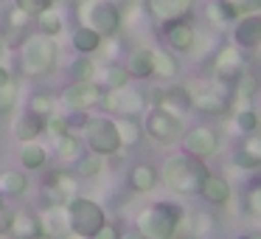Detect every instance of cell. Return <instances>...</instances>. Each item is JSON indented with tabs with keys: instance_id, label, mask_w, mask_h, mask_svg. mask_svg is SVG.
<instances>
[{
	"instance_id": "cell-27",
	"label": "cell",
	"mask_w": 261,
	"mask_h": 239,
	"mask_svg": "<svg viewBox=\"0 0 261 239\" xmlns=\"http://www.w3.org/2000/svg\"><path fill=\"white\" fill-rule=\"evenodd\" d=\"M17 158H20V166L25 172H40L48 166V149L40 141H29V144H20Z\"/></svg>"
},
{
	"instance_id": "cell-37",
	"label": "cell",
	"mask_w": 261,
	"mask_h": 239,
	"mask_svg": "<svg viewBox=\"0 0 261 239\" xmlns=\"http://www.w3.org/2000/svg\"><path fill=\"white\" fill-rule=\"evenodd\" d=\"M20 104V87L17 82H9L6 87H0V115H12Z\"/></svg>"
},
{
	"instance_id": "cell-20",
	"label": "cell",
	"mask_w": 261,
	"mask_h": 239,
	"mask_svg": "<svg viewBox=\"0 0 261 239\" xmlns=\"http://www.w3.org/2000/svg\"><path fill=\"white\" fill-rule=\"evenodd\" d=\"M42 132H45V118L37 115V113H31V110L20 113L17 118H14V124H12V135H14V141H20V144L37 141Z\"/></svg>"
},
{
	"instance_id": "cell-26",
	"label": "cell",
	"mask_w": 261,
	"mask_h": 239,
	"mask_svg": "<svg viewBox=\"0 0 261 239\" xmlns=\"http://www.w3.org/2000/svg\"><path fill=\"white\" fill-rule=\"evenodd\" d=\"M96 79H98V85L104 87V90H118V87H126L132 82V76H129V70H126V65H121V62H107L101 70L96 74Z\"/></svg>"
},
{
	"instance_id": "cell-33",
	"label": "cell",
	"mask_w": 261,
	"mask_h": 239,
	"mask_svg": "<svg viewBox=\"0 0 261 239\" xmlns=\"http://www.w3.org/2000/svg\"><path fill=\"white\" fill-rule=\"evenodd\" d=\"M37 31H40V34H45V37H54V40H57V37L65 31V20H62V14H59L57 9H48V12L37 14Z\"/></svg>"
},
{
	"instance_id": "cell-52",
	"label": "cell",
	"mask_w": 261,
	"mask_h": 239,
	"mask_svg": "<svg viewBox=\"0 0 261 239\" xmlns=\"http://www.w3.org/2000/svg\"><path fill=\"white\" fill-rule=\"evenodd\" d=\"M3 26H6V12L0 9V29H3Z\"/></svg>"
},
{
	"instance_id": "cell-7",
	"label": "cell",
	"mask_w": 261,
	"mask_h": 239,
	"mask_svg": "<svg viewBox=\"0 0 261 239\" xmlns=\"http://www.w3.org/2000/svg\"><path fill=\"white\" fill-rule=\"evenodd\" d=\"M101 107L107 113H115L118 118H141L149 110V102L143 90L126 85V87H118V90H104Z\"/></svg>"
},
{
	"instance_id": "cell-12",
	"label": "cell",
	"mask_w": 261,
	"mask_h": 239,
	"mask_svg": "<svg viewBox=\"0 0 261 239\" xmlns=\"http://www.w3.org/2000/svg\"><path fill=\"white\" fill-rule=\"evenodd\" d=\"M160 37H163V42L169 45V51H174V54H191L194 48H197V40H199L197 29H194L186 17L160 23Z\"/></svg>"
},
{
	"instance_id": "cell-17",
	"label": "cell",
	"mask_w": 261,
	"mask_h": 239,
	"mask_svg": "<svg viewBox=\"0 0 261 239\" xmlns=\"http://www.w3.org/2000/svg\"><path fill=\"white\" fill-rule=\"evenodd\" d=\"M199 197H202L208 205L222 208V205L230 203L233 188H230V183H227L225 175H211V172H208V177H205L202 186H199Z\"/></svg>"
},
{
	"instance_id": "cell-6",
	"label": "cell",
	"mask_w": 261,
	"mask_h": 239,
	"mask_svg": "<svg viewBox=\"0 0 261 239\" xmlns=\"http://www.w3.org/2000/svg\"><path fill=\"white\" fill-rule=\"evenodd\" d=\"M85 26H90V29H96L98 34L104 37V40H110V37H115L121 31V26H124V9L115 3V0H90V3H85Z\"/></svg>"
},
{
	"instance_id": "cell-47",
	"label": "cell",
	"mask_w": 261,
	"mask_h": 239,
	"mask_svg": "<svg viewBox=\"0 0 261 239\" xmlns=\"http://www.w3.org/2000/svg\"><path fill=\"white\" fill-rule=\"evenodd\" d=\"M233 6H236V12L242 14H258L261 12V0H230Z\"/></svg>"
},
{
	"instance_id": "cell-31",
	"label": "cell",
	"mask_w": 261,
	"mask_h": 239,
	"mask_svg": "<svg viewBox=\"0 0 261 239\" xmlns=\"http://www.w3.org/2000/svg\"><path fill=\"white\" fill-rule=\"evenodd\" d=\"M96 74H98L96 59L85 57V54H79V57L68 65V79L70 82H96Z\"/></svg>"
},
{
	"instance_id": "cell-51",
	"label": "cell",
	"mask_w": 261,
	"mask_h": 239,
	"mask_svg": "<svg viewBox=\"0 0 261 239\" xmlns=\"http://www.w3.org/2000/svg\"><path fill=\"white\" fill-rule=\"evenodd\" d=\"M85 3H90V0H70V6H79V9L85 6Z\"/></svg>"
},
{
	"instance_id": "cell-8",
	"label": "cell",
	"mask_w": 261,
	"mask_h": 239,
	"mask_svg": "<svg viewBox=\"0 0 261 239\" xmlns=\"http://www.w3.org/2000/svg\"><path fill=\"white\" fill-rule=\"evenodd\" d=\"M143 132L158 144H174L182 135V118L163 107H149L143 113Z\"/></svg>"
},
{
	"instance_id": "cell-34",
	"label": "cell",
	"mask_w": 261,
	"mask_h": 239,
	"mask_svg": "<svg viewBox=\"0 0 261 239\" xmlns=\"http://www.w3.org/2000/svg\"><path fill=\"white\" fill-rule=\"evenodd\" d=\"M233 127H236L242 135H253V132H258L261 127V115L255 113L253 107H242L233 113Z\"/></svg>"
},
{
	"instance_id": "cell-9",
	"label": "cell",
	"mask_w": 261,
	"mask_h": 239,
	"mask_svg": "<svg viewBox=\"0 0 261 239\" xmlns=\"http://www.w3.org/2000/svg\"><path fill=\"white\" fill-rule=\"evenodd\" d=\"M191 104L197 113L222 118V115L230 113V93H225L222 85H216V82H199L191 87Z\"/></svg>"
},
{
	"instance_id": "cell-13",
	"label": "cell",
	"mask_w": 261,
	"mask_h": 239,
	"mask_svg": "<svg viewBox=\"0 0 261 239\" xmlns=\"http://www.w3.org/2000/svg\"><path fill=\"white\" fill-rule=\"evenodd\" d=\"M233 45L242 51H258L261 48V12L244 14L233 23Z\"/></svg>"
},
{
	"instance_id": "cell-28",
	"label": "cell",
	"mask_w": 261,
	"mask_h": 239,
	"mask_svg": "<svg viewBox=\"0 0 261 239\" xmlns=\"http://www.w3.org/2000/svg\"><path fill=\"white\" fill-rule=\"evenodd\" d=\"M31 180H29V172H20V169H6L0 175V192L6 197H23L29 192Z\"/></svg>"
},
{
	"instance_id": "cell-32",
	"label": "cell",
	"mask_w": 261,
	"mask_h": 239,
	"mask_svg": "<svg viewBox=\"0 0 261 239\" xmlns=\"http://www.w3.org/2000/svg\"><path fill=\"white\" fill-rule=\"evenodd\" d=\"M177 74H180V62L171 57V51L154 48V79H177Z\"/></svg>"
},
{
	"instance_id": "cell-38",
	"label": "cell",
	"mask_w": 261,
	"mask_h": 239,
	"mask_svg": "<svg viewBox=\"0 0 261 239\" xmlns=\"http://www.w3.org/2000/svg\"><path fill=\"white\" fill-rule=\"evenodd\" d=\"M216 233V220L211 214H197L191 222V236L194 239H214Z\"/></svg>"
},
{
	"instance_id": "cell-49",
	"label": "cell",
	"mask_w": 261,
	"mask_h": 239,
	"mask_svg": "<svg viewBox=\"0 0 261 239\" xmlns=\"http://www.w3.org/2000/svg\"><path fill=\"white\" fill-rule=\"evenodd\" d=\"M121 239H146V236H143V233L138 231V228H129V231L121 233Z\"/></svg>"
},
{
	"instance_id": "cell-3",
	"label": "cell",
	"mask_w": 261,
	"mask_h": 239,
	"mask_svg": "<svg viewBox=\"0 0 261 239\" xmlns=\"http://www.w3.org/2000/svg\"><path fill=\"white\" fill-rule=\"evenodd\" d=\"M182 222H186V208L180 203L163 200V203H154L149 208H143L138 214L135 228L146 239H177Z\"/></svg>"
},
{
	"instance_id": "cell-44",
	"label": "cell",
	"mask_w": 261,
	"mask_h": 239,
	"mask_svg": "<svg viewBox=\"0 0 261 239\" xmlns=\"http://www.w3.org/2000/svg\"><path fill=\"white\" fill-rule=\"evenodd\" d=\"M121 233H124V231H121V225H118V222L107 220V222H104V225L98 228L96 233H93L90 239H121Z\"/></svg>"
},
{
	"instance_id": "cell-25",
	"label": "cell",
	"mask_w": 261,
	"mask_h": 239,
	"mask_svg": "<svg viewBox=\"0 0 261 239\" xmlns=\"http://www.w3.org/2000/svg\"><path fill=\"white\" fill-rule=\"evenodd\" d=\"M205 17H208L211 26H233L242 14L236 12V6H233L230 0H208L205 3Z\"/></svg>"
},
{
	"instance_id": "cell-36",
	"label": "cell",
	"mask_w": 261,
	"mask_h": 239,
	"mask_svg": "<svg viewBox=\"0 0 261 239\" xmlns=\"http://www.w3.org/2000/svg\"><path fill=\"white\" fill-rule=\"evenodd\" d=\"M76 180H79V177H76L73 172H54V175L48 177V183H51V186H57L59 192L65 194V200H70V197H76V194H79V192H76V188H79V186H76Z\"/></svg>"
},
{
	"instance_id": "cell-35",
	"label": "cell",
	"mask_w": 261,
	"mask_h": 239,
	"mask_svg": "<svg viewBox=\"0 0 261 239\" xmlns=\"http://www.w3.org/2000/svg\"><path fill=\"white\" fill-rule=\"evenodd\" d=\"M25 110H31V113H37V115H51L54 110H57V96H51V93H45V90H34L29 96V104H25Z\"/></svg>"
},
{
	"instance_id": "cell-15",
	"label": "cell",
	"mask_w": 261,
	"mask_h": 239,
	"mask_svg": "<svg viewBox=\"0 0 261 239\" xmlns=\"http://www.w3.org/2000/svg\"><path fill=\"white\" fill-rule=\"evenodd\" d=\"M3 233L9 239H42L40 214H34V211H14L9 217V225Z\"/></svg>"
},
{
	"instance_id": "cell-24",
	"label": "cell",
	"mask_w": 261,
	"mask_h": 239,
	"mask_svg": "<svg viewBox=\"0 0 261 239\" xmlns=\"http://www.w3.org/2000/svg\"><path fill=\"white\" fill-rule=\"evenodd\" d=\"M70 45H73L76 54H85V57H93V54L101 51L104 45V37L98 34L96 29H90V26H76V31L70 34Z\"/></svg>"
},
{
	"instance_id": "cell-53",
	"label": "cell",
	"mask_w": 261,
	"mask_h": 239,
	"mask_svg": "<svg viewBox=\"0 0 261 239\" xmlns=\"http://www.w3.org/2000/svg\"><path fill=\"white\" fill-rule=\"evenodd\" d=\"M242 239H261V233H253V236H242Z\"/></svg>"
},
{
	"instance_id": "cell-39",
	"label": "cell",
	"mask_w": 261,
	"mask_h": 239,
	"mask_svg": "<svg viewBox=\"0 0 261 239\" xmlns=\"http://www.w3.org/2000/svg\"><path fill=\"white\" fill-rule=\"evenodd\" d=\"M244 208H247L250 217L261 220V180H253V183H250L247 194H244Z\"/></svg>"
},
{
	"instance_id": "cell-19",
	"label": "cell",
	"mask_w": 261,
	"mask_h": 239,
	"mask_svg": "<svg viewBox=\"0 0 261 239\" xmlns=\"http://www.w3.org/2000/svg\"><path fill=\"white\" fill-rule=\"evenodd\" d=\"M126 70H129V76L138 82L154 79V48H149V45L132 48L129 57H126Z\"/></svg>"
},
{
	"instance_id": "cell-40",
	"label": "cell",
	"mask_w": 261,
	"mask_h": 239,
	"mask_svg": "<svg viewBox=\"0 0 261 239\" xmlns=\"http://www.w3.org/2000/svg\"><path fill=\"white\" fill-rule=\"evenodd\" d=\"M45 132H48V135H54V138L70 132V127H68V113H59V110H54L51 115H45Z\"/></svg>"
},
{
	"instance_id": "cell-45",
	"label": "cell",
	"mask_w": 261,
	"mask_h": 239,
	"mask_svg": "<svg viewBox=\"0 0 261 239\" xmlns=\"http://www.w3.org/2000/svg\"><path fill=\"white\" fill-rule=\"evenodd\" d=\"M29 20H31V17H29L25 12H20L17 6L6 12V26H9V29H25V26H29Z\"/></svg>"
},
{
	"instance_id": "cell-5",
	"label": "cell",
	"mask_w": 261,
	"mask_h": 239,
	"mask_svg": "<svg viewBox=\"0 0 261 239\" xmlns=\"http://www.w3.org/2000/svg\"><path fill=\"white\" fill-rule=\"evenodd\" d=\"M85 147L87 152L101 155V158H115L121 152V138H118V127H115V118L110 115H90L85 130Z\"/></svg>"
},
{
	"instance_id": "cell-50",
	"label": "cell",
	"mask_w": 261,
	"mask_h": 239,
	"mask_svg": "<svg viewBox=\"0 0 261 239\" xmlns=\"http://www.w3.org/2000/svg\"><path fill=\"white\" fill-rule=\"evenodd\" d=\"M3 211H6V194L0 192V214H3Z\"/></svg>"
},
{
	"instance_id": "cell-22",
	"label": "cell",
	"mask_w": 261,
	"mask_h": 239,
	"mask_svg": "<svg viewBox=\"0 0 261 239\" xmlns=\"http://www.w3.org/2000/svg\"><path fill=\"white\" fill-rule=\"evenodd\" d=\"M160 107L163 110H169V113H174V115H188L194 110V104H191V87L188 85H169V87H163V99H160Z\"/></svg>"
},
{
	"instance_id": "cell-1",
	"label": "cell",
	"mask_w": 261,
	"mask_h": 239,
	"mask_svg": "<svg viewBox=\"0 0 261 239\" xmlns=\"http://www.w3.org/2000/svg\"><path fill=\"white\" fill-rule=\"evenodd\" d=\"M205 177H208L205 160L191 158V155H186V152L169 155V158L163 160V166H160V180H163V186L174 194H182V197L199 194V186H202Z\"/></svg>"
},
{
	"instance_id": "cell-29",
	"label": "cell",
	"mask_w": 261,
	"mask_h": 239,
	"mask_svg": "<svg viewBox=\"0 0 261 239\" xmlns=\"http://www.w3.org/2000/svg\"><path fill=\"white\" fill-rule=\"evenodd\" d=\"M115 127H118V138H121V147L132 149L143 141V124L138 118H115Z\"/></svg>"
},
{
	"instance_id": "cell-10",
	"label": "cell",
	"mask_w": 261,
	"mask_h": 239,
	"mask_svg": "<svg viewBox=\"0 0 261 239\" xmlns=\"http://www.w3.org/2000/svg\"><path fill=\"white\" fill-rule=\"evenodd\" d=\"M180 144H182V152L186 155L208 160V158H214V155H219L222 138L214 127H188L180 135Z\"/></svg>"
},
{
	"instance_id": "cell-14",
	"label": "cell",
	"mask_w": 261,
	"mask_h": 239,
	"mask_svg": "<svg viewBox=\"0 0 261 239\" xmlns=\"http://www.w3.org/2000/svg\"><path fill=\"white\" fill-rule=\"evenodd\" d=\"M214 74L219 82L225 85H233L242 74V48L236 45H222L219 54L214 57Z\"/></svg>"
},
{
	"instance_id": "cell-11",
	"label": "cell",
	"mask_w": 261,
	"mask_h": 239,
	"mask_svg": "<svg viewBox=\"0 0 261 239\" xmlns=\"http://www.w3.org/2000/svg\"><path fill=\"white\" fill-rule=\"evenodd\" d=\"M101 99H104V87L98 82H70L59 93V102L68 110H85V113H90L93 107H101Z\"/></svg>"
},
{
	"instance_id": "cell-42",
	"label": "cell",
	"mask_w": 261,
	"mask_h": 239,
	"mask_svg": "<svg viewBox=\"0 0 261 239\" xmlns=\"http://www.w3.org/2000/svg\"><path fill=\"white\" fill-rule=\"evenodd\" d=\"M233 87H236L239 99H250V96H255V90H258V85H255V76L250 74V70H242V74H239V79L233 82Z\"/></svg>"
},
{
	"instance_id": "cell-4",
	"label": "cell",
	"mask_w": 261,
	"mask_h": 239,
	"mask_svg": "<svg viewBox=\"0 0 261 239\" xmlns=\"http://www.w3.org/2000/svg\"><path fill=\"white\" fill-rule=\"evenodd\" d=\"M65 214H68V225H70V233L73 236H82V239H90L98 228L107 222V211L90 197H70L65 203Z\"/></svg>"
},
{
	"instance_id": "cell-16",
	"label": "cell",
	"mask_w": 261,
	"mask_h": 239,
	"mask_svg": "<svg viewBox=\"0 0 261 239\" xmlns=\"http://www.w3.org/2000/svg\"><path fill=\"white\" fill-rule=\"evenodd\" d=\"M40 231L42 239H65L70 236V225H68V214L65 205H48L40 214Z\"/></svg>"
},
{
	"instance_id": "cell-41",
	"label": "cell",
	"mask_w": 261,
	"mask_h": 239,
	"mask_svg": "<svg viewBox=\"0 0 261 239\" xmlns=\"http://www.w3.org/2000/svg\"><path fill=\"white\" fill-rule=\"evenodd\" d=\"M14 6H17L20 12H25L29 17H37V14H42V12L57 6V0H14Z\"/></svg>"
},
{
	"instance_id": "cell-23",
	"label": "cell",
	"mask_w": 261,
	"mask_h": 239,
	"mask_svg": "<svg viewBox=\"0 0 261 239\" xmlns=\"http://www.w3.org/2000/svg\"><path fill=\"white\" fill-rule=\"evenodd\" d=\"M85 152H87L85 138H79L76 132H65V135H59L57 141H54V155H57V160L65 166H73Z\"/></svg>"
},
{
	"instance_id": "cell-43",
	"label": "cell",
	"mask_w": 261,
	"mask_h": 239,
	"mask_svg": "<svg viewBox=\"0 0 261 239\" xmlns=\"http://www.w3.org/2000/svg\"><path fill=\"white\" fill-rule=\"evenodd\" d=\"M233 166H239L242 172H255V169H261V160L258 158H253L250 152H244L242 147H236V152H233Z\"/></svg>"
},
{
	"instance_id": "cell-21",
	"label": "cell",
	"mask_w": 261,
	"mask_h": 239,
	"mask_svg": "<svg viewBox=\"0 0 261 239\" xmlns=\"http://www.w3.org/2000/svg\"><path fill=\"white\" fill-rule=\"evenodd\" d=\"M191 9H194V0H146V12L152 14L158 23L186 17Z\"/></svg>"
},
{
	"instance_id": "cell-48",
	"label": "cell",
	"mask_w": 261,
	"mask_h": 239,
	"mask_svg": "<svg viewBox=\"0 0 261 239\" xmlns=\"http://www.w3.org/2000/svg\"><path fill=\"white\" fill-rule=\"evenodd\" d=\"M9 82H14V74L9 70V65H3V62H0V87H6Z\"/></svg>"
},
{
	"instance_id": "cell-46",
	"label": "cell",
	"mask_w": 261,
	"mask_h": 239,
	"mask_svg": "<svg viewBox=\"0 0 261 239\" xmlns=\"http://www.w3.org/2000/svg\"><path fill=\"white\" fill-rule=\"evenodd\" d=\"M239 147H242L244 152H250L253 158L261 160V135H258V132H253V135H244V141L239 144Z\"/></svg>"
},
{
	"instance_id": "cell-2",
	"label": "cell",
	"mask_w": 261,
	"mask_h": 239,
	"mask_svg": "<svg viewBox=\"0 0 261 239\" xmlns=\"http://www.w3.org/2000/svg\"><path fill=\"white\" fill-rule=\"evenodd\" d=\"M59 62V45L54 37L45 34H29L17 48V70L25 79H42V76L54 74Z\"/></svg>"
},
{
	"instance_id": "cell-18",
	"label": "cell",
	"mask_w": 261,
	"mask_h": 239,
	"mask_svg": "<svg viewBox=\"0 0 261 239\" xmlns=\"http://www.w3.org/2000/svg\"><path fill=\"white\" fill-rule=\"evenodd\" d=\"M160 183V169L152 163H146V160H141V163H135L129 169V175H126V186L132 188L135 194H149L154 192Z\"/></svg>"
},
{
	"instance_id": "cell-30",
	"label": "cell",
	"mask_w": 261,
	"mask_h": 239,
	"mask_svg": "<svg viewBox=\"0 0 261 239\" xmlns=\"http://www.w3.org/2000/svg\"><path fill=\"white\" fill-rule=\"evenodd\" d=\"M104 160L101 155H93V152H85L79 160L73 163V175L79 177V180H93V177H98L104 172Z\"/></svg>"
}]
</instances>
